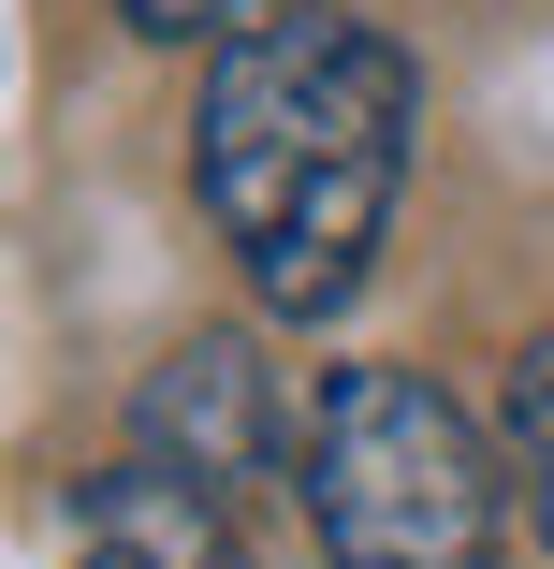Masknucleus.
<instances>
[{"label": "nucleus", "instance_id": "nucleus-1", "mask_svg": "<svg viewBox=\"0 0 554 569\" xmlns=\"http://www.w3.org/2000/svg\"><path fill=\"white\" fill-rule=\"evenodd\" d=\"M409 132H423V73L394 30L336 16V0H263V16L204 59L190 102V176L234 278L278 321H336L394 234L409 190Z\"/></svg>", "mask_w": 554, "mask_h": 569}, {"label": "nucleus", "instance_id": "nucleus-5", "mask_svg": "<svg viewBox=\"0 0 554 569\" xmlns=\"http://www.w3.org/2000/svg\"><path fill=\"white\" fill-rule=\"evenodd\" d=\"M496 452H511V497H525V526L554 555V336H525L511 380H496Z\"/></svg>", "mask_w": 554, "mask_h": 569}, {"label": "nucleus", "instance_id": "nucleus-4", "mask_svg": "<svg viewBox=\"0 0 554 569\" xmlns=\"http://www.w3.org/2000/svg\"><path fill=\"white\" fill-rule=\"evenodd\" d=\"M59 569H249L234 540V497L161 468V452H118V468L73 482V555Z\"/></svg>", "mask_w": 554, "mask_h": 569}, {"label": "nucleus", "instance_id": "nucleus-6", "mask_svg": "<svg viewBox=\"0 0 554 569\" xmlns=\"http://www.w3.org/2000/svg\"><path fill=\"white\" fill-rule=\"evenodd\" d=\"M118 16H132L147 44H234V30L263 16V0H118Z\"/></svg>", "mask_w": 554, "mask_h": 569}, {"label": "nucleus", "instance_id": "nucleus-3", "mask_svg": "<svg viewBox=\"0 0 554 569\" xmlns=\"http://www.w3.org/2000/svg\"><path fill=\"white\" fill-rule=\"evenodd\" d=\"M132 452H161V468L234 497V482L278 468V452H306V423L278 409V366L249 351V336H190V351H161L147 395H132Z\"/></svg>", "mask_w": 554, "mask_h": 569}, {"label": "nucleus", "instance_id": "nucleus-2", "mask_svg": "<svg viewBox=\"0 0 554 569\" xmlns=\"http://www.w3.org/2000/svg\"><path fill=\"white\" fill-rule=\"evenodd\" d=\"M292 497H306L321 569H496V540H511V452L423 366H336L306 395Z\"/></svg>", "mask_w": 554, "mask_h": 569}]
</instances>
